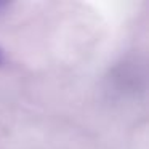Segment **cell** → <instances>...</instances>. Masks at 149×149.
I'll list each match as a JSON object with an SVG mask.
<instances>
[{
	"label": "cell",
	"instance_id": "cell-1",
	"mask_svg": "<svg viewBox=\"0 0 149 149\" xmlns=\"http://www.w3.org/2000/svg\"><path fill=\"white\" fill-rule=\"evenodd\" d=\"M3 61H5V56H3V50L0 48V66L3 64Z\"/></svg>",
	"mask_w": 149,
	"mask_h": 149
}]
</instances>
